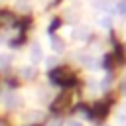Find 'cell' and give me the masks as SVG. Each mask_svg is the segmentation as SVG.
<instances>
[{"mask_svg": "<svg viewBox=\"0 0 126 126\" xmlns=\"http://www.w3.org/2000/svg\"><path fill=\"white\" fill-rule=\"evenodd\" d=\"M2 102H4V106H8V108H16V106L20 104V96L10 91V93H6V94L2 96Z\"/></svg>", "mask_w": 126, "mask_h": 126, "instance_id": "6da1fadb", "label": "cell"}, {"mask_svg": "<svg viewBox=\"0 0 126 126\" xmlns=\"http://www.w3.org/2000/svg\"><path fill=\"white\" fill-rule=\"evenodd\" d=\"M30 59H32V63H39V61L43 59V51H41V45H39V43H33V45H32V49H30Z\"/></svg>", "mask_w": 126, "mask_h": 126, "instance_id": "7a4b0ae2", "label": "cell"}, {"mask_svg": "<svg viewBox=\"0 0 126 126\" xmlns=\"http://www.w3.org/2000/svg\"><path fill=\"white\" fill-rule=\"evenodd\" d=\"M20 73H22V77H24V79H32V77H33V73H35V69H33L32 65H26V67H22V71H20Z\"/></svg>", "mask_w": 126, "mask_h": 126, "instance_id": "3957f363", "label": "cell"}, {"mask_svg": "<svg viewBox=\"0 0 126 126\" xmlns=\"http://www.w3.org/2000/svg\"><path fill=\"white\" fill-rule=\"evenodd\" d=\"M10 61H12V57L8 53H0V69H6L10 65Z\"/></svg>", "mask_w": 126, "mask_h": 126, "instance_id": "277c9868", "label": "cell"}, {"mask_svg": "<svg viewBox=\"0 0 126 126\" xmlns=\"http://www.w3.org/2000/svg\"><path fill=\"white\" fill-rule=\"evenodd\" d=\"M37 118H41V112H30V114H26V120H28V122L37 120Z\"/></svg>", "mask_w": 126, "mask_h": 126, "instance_id": "5b68a950", "label": "cell"}, {"mask_svg": "<svg viewBox=\"0 0 126 126\" xmlns=\"http://www.w3.org/2000/svg\"><path fill=\"white\" fill-rule=\"evenodd\" d=\"M51 47H53V51H63V43H61L59 39H53V43H51Z\"/></svg>", "mask_w": 126, "mask_h": 126, "instance_id": "8992f818", "label": "cell"}, {"mask_svg": "<svg viewBox=\"0 0 126 126\" xmlns=\"http://www.w3.org/2000/svg\"><path fill=\"white\" fill-rule=\"evenodd\" d=\"M73 35H75L77 39H83V37H85V30H77V32H75Z\"/></svg>", "mask_w": 126, "mask_h": 126, "instance_id": "52a82bcc", "label": "cell"}, {"mask_svg": "<svg viewBox=\"0 0 126 126\" xmlns=\"http://www.w3.org/2000/svg\"><path fill=\"white\" fill-rule=\"evenodd\" d=\"M45 63H47V67H53V65L57 63V59H55V57H47V61H45Z\"/></svg>", "mask_w": 126, "mask_h": 126, "instance_id": "ba28073f", "label": "cell"}, {"mask_svg": "<svg viewBox=\"0 0 126 126\" xmlns=\"http://www.w3.org/2000/svg\"><path fill=\"white\" fill-rule=\"evenodd\" d=\"M69 126H83L81 122H77V120H73V122H69Z\"/></svg>", "mask_w": 126, "mask_h": 126, "instance_id": "9c48e42d", "label": "cell"}]
</instances>
